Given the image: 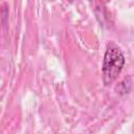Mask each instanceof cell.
<instances>
[{"instance_id":"cell-1","label":"cell","mask_w":134,"mask_h":134,"mask_svg":"<svg viewBox=\"0 0 134 134\" xmlns=\"http://www.w3.org/2000/svg\"><path fill=\"white\" fill-rule=\"evenodd\" d=\"M125 55L119 46L114 43L107 45L103 61V82L106 86L112 84L122 70Z\"/></svg>"}]
</instances>
